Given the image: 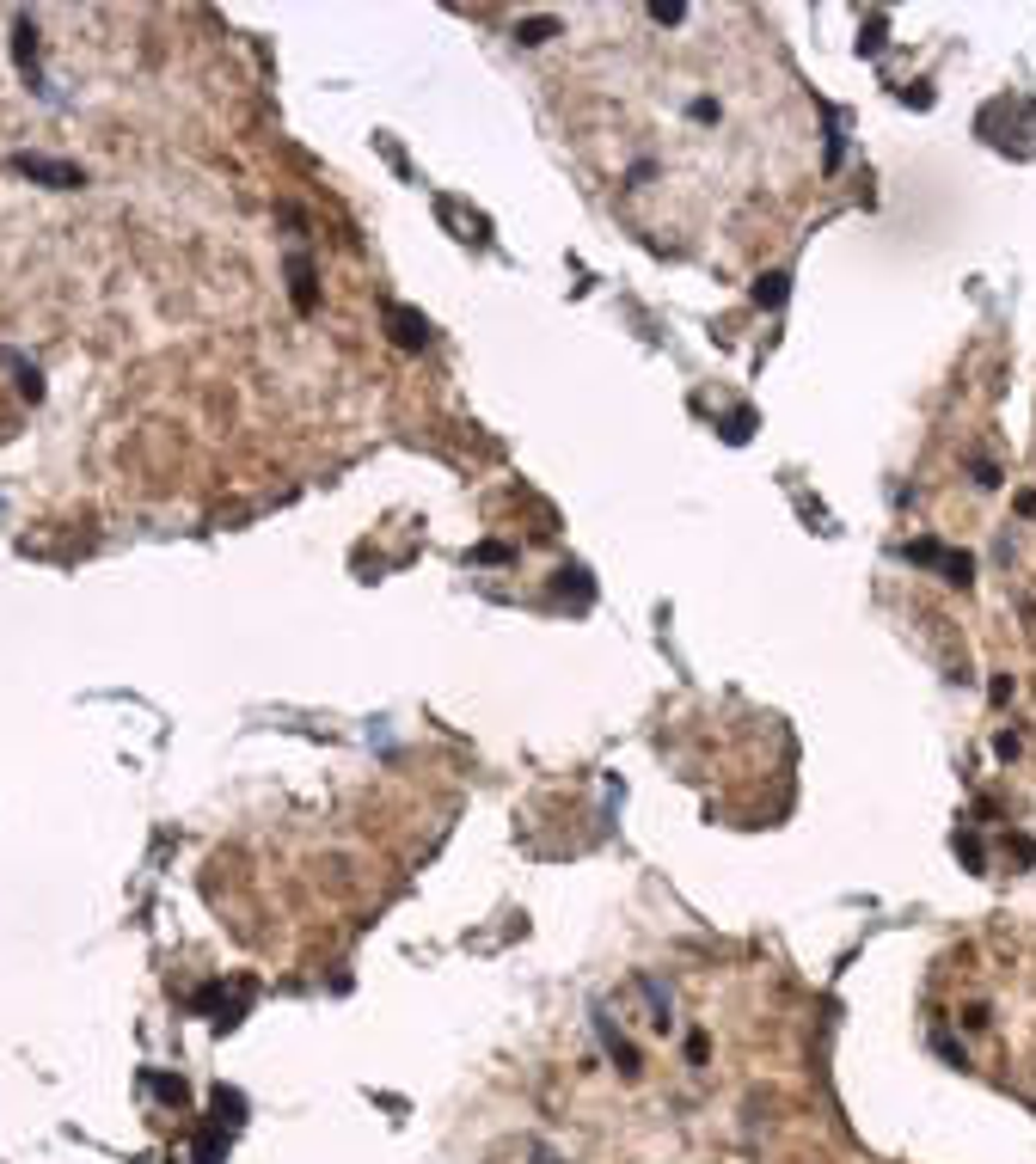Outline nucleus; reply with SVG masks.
I'll list each match as a JSON object with an SVG mask.
<instances>
[{"label": "nucleus", "instance_id": "f257e3e1", "mask_svg": "<svg viewBox=\"0 0 1036 1164\" xmlns=\"http://www.w3.org/2000/svg\"><path fill=\"white\" fill-rule=\"evenodd\" d=\"M19 172H31V178H50V185H80V172H74V166H56V160H31V154H19Z\"/></svg>", "mask_w": 1036, "mask_h": 1164}, {"label": "nucleus", "instance_id": "f03ea898", "mask_svg": "<svg viewBox=\"0 0 1036 1164\" xmlns=\"http://www.w3.org/2000/svg\"><path fill=\"white\" fill-rule=\"evenodd\" d=\"M148 1085L160 1091V1097H166V1103H185V1085H178V1079H160V1073H148Z\"/></svg>", "mask_w": 1036, "mask_h": 1164}]
</instances>
